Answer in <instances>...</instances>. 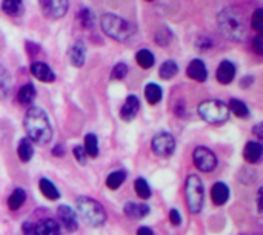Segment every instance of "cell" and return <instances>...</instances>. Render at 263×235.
I'll return each mask as SVG.
<instances>
[{
	"label": "cell",
	"mask_w": 263,
	"mask_h": 235,
	"mask_svg": "<svg viewBox=\"0 0 263 235\" xmlns=\"http://www.w3.org/2000/svg\"><path fill=\"white\" fill-rule=\"evenodd\" d=\"M23 126H25V131L28 134V139L34 143L46 145L52 139L51 123L48 120L46 112L42 108L31 106L25 114Z\"/></svg>",
	"instance_id": "obj_1"
},
{
	"label": "cell",
	"mask_w": 263,
	"mask_h": 235,
	"mask_svg": "<svg viewBox=\"0 0 263 235\" xmlns=\"http://www.w3.org/2000/svg\"><path fill=\"white\" fill-rule=\"evenodd\" d=\"M217 20H219V28L227 38L233 42H240L245 38L247 28H245L243 17L239 12H236L231 8H225L219 14Z\"/></svg>",
	"instance_id": "obj_2"
},
{
	"label": "cell",
	"mask_w": 263,
	"mask_h": 235,
	"mask_svg": "<svg viewBox=\"0 0 263 235\" xmlns=\"http://www.w3.org/2000/svg\"><path fill=\"white\" fill-rule=\"evenodd\" d=\"M100 25H102L103 32L117 42H128L136 34V26L131 22H128L116 14L102 15Z\"/></svg>",
	"instance_id": "obj_3"
},
{
	"label": "cell",
	"mask_w": 263,
	"mask_h": 235,
	"mask_svg": "<svg viewBox=\"0 0 263 235\" xmlns=\"http://www.w3.org/2000/svg\"><path fill=\"white\" fill-rule=\"evenodd\" d=\"M76 206H77V211L82 216V219L89 226L99 228V226L105 225L106 212L97 200L89 199V197H79L76 200Z\"/></svg>",
	"instance_id": "obj_4"
},
{
	"label": "cell",
	"mask_w": 263,
	"mask_h": 235,
	"mask_svg": "<svg viewBox=\"0 0 263 235\" xmlns=\"http://www.w3.org/2000/svg\"><path fill=\"white\" fill-rule=\"evenodd\" d=\"M199 115L211 125H220L228 120L230 109L220 100H206L199 105Z\"/></svg>",
	"instance_id": "obj_5"
},
{
	"label": "cell",
	"mask_w": 263,
	"mask_h": 235,
	"mask_svg": "<svg viewBox=\"0 0 263 235\" xmlns=\"http://www.w3.org/2000/svg\"><path fill=\"white\" fill-rule=\"evenodd\" d=\"M185 192H186L188 209L193 214L200 212L203 208V203H205V189H203V183L199 175H190L186 179Z\"/></svg>",
	"instance_id": "obj_6"
},
{
	"label": "cell",
	"mask_w": 263,
	"mask_h": 235,
	"mask_svg": "<svg viewBox=\"0 0 263 235\" xmlns=\"http://www.w3.org/2000/svg\"><path fill=\"white\" fill-rule=\"evenodd\" d=\"M151 148L154 151V154H157L159 157H170L174 152L176 148V140L170 132H159L153 137L151 140Z\"/></svg>",
	"instance_id": "obj_7"
},
{
	"label": "cell",
	"mask_w": 263,
	"mask_h": 235,
	"mask_svg": "<svg viewBox=\"0 0 263 235\" xmlns=\"http://www.w3.org/2000/svg\"><path fill=\"white\" fill-rule=\"evenodd\" d=\"M193 160H194L196 168L203 172H211L217 166V157L214 155V152H211L208 148H203V146H199L194 149Z\"/></svg>",
	"instance_id": "obj_8"
},
{
	"label": "cell",
	"mask_w": 263,
	"mask_h": 235,
	"mask_svg": "<svg viewBox=\"0 0 263 235\" xmlns=\"http://www.w3.org/2000/svg\"><path fill=\"white\" fill-rule=\"evenodd\" d=\"M40 9L42 12L48 17V18H62L66 11H68V0H39Z\"/></svg>",
	"instance_id": "obj_9"
},
{
	"label": "cell",
	"mask_w": 263,
	"mask_h": 235,
	"mask_svg": "<svg viewBox=\"0 0 263 235\" xmlns=\"http://www.w3.org/2000/svg\"><path fill=\"white\" fill-rule=\"evenodd\" d=\"M57 217L60 219V222H62V225H63V228H65L66 231L74 232V231L77 229V226H79L77 216H76V212H74L69 206L62 205V206L57 209Z\"/></svg>",
	"instance_id": "obj_10"
},
{
	"label": "cell",
	"mask_w": 263,
	"mask_h": 235,
	"mask_svg": "<svg viewBox=\"0 0 263 235\" xmlns=\"http://www.w3.org/2000/svg\"><path fill=\"white\" fill-rule=\"evenodd\" d=\"M31 74H32L37 80L45 82V83H51V82L55 80V74H54L52 69H51L46 63H43V62H35V63H32V65H31Z\"/></svg>",
	"instance_id": "obj_11"
},
{
	"label": "cell",
	"mask_w": 263,
	"mask_h": 235,
	"mask_svg": "<svg viewBox=\"0 0 263 235\" xmlns=\"http://www.w3.org/2000/svg\"><path fill=\"white\" fill-rule=\"evenodd\" d=\"M139 108H140L139 99H137L136 95H129V97L125 100V103H123V106H122V109H120V119L125 120V122H131V120L137 115Z\"/></svg>",
	"instance_id": "obj_12"
},
{
	"label": "cell",
	"mask_w": 263,
	"mask_h": 235,
	"mask_svg": "<svg viewBox=\"0 0 263 235\" xmlns=\"http://www.w3.org/2000/svg\"><path fill=\"white\" fill-rule=\"evenodd\" d=\"M186 74H188L190 79H193V80H196V82H205L206 77H208L206 66H205V63H203L202 60H199V58L193 60V62L188 65Z\"/></svg>",
	"instance_id": "obj_13"
},
{
	"label": "cell",
	"mask_w": 263,
	"mask_h": 235,
	"mask_svg": "<svg viewBox=\"0 0 263 235\" xmlns=\"http://www.w3.org/2000/svg\"><path fill=\"white\" fill-rule=\"evenodd\" d=\"M85 57H86V49H85L83 42L74 43L71 46L69 52H68V58H69L71 65L76 66V68H82L83 63H85Z\"/></svg>",
	"instance_id": "obj_14"
},
{
	"label": "cell",
	"mask_w": 263,
	"mask_h": 235,
	"mask_svg": "<svg viewBox=\"0 0 263 235\" xmlns=\"http://www.w3.org/2000/svg\"><path fill=\"white\" fill-rule=\"evenodd\" d=\"M234 77H236V66L231 62L223 60L217 68V80H219V83L228 85V83H231L234 80Z\"/></svg>",
	"instance_id": "obj_15"
},
{
	"label": "cell",
	"mask_w": 263,
	"mask_h": 235,
	"mask_svg": "<svg viewBox=\"0 0 263 235\" xmlns=\"http://www.w3.org/2000/svg\"><path fill=\"white\" fill-rule=\"evenodd\" d=\"M149 214V206L148 205H139V203H126L125 205V216L133 219V220H140Z\"/></svg>",
	"instance_id": "obj_16"
},
{
	"label": "cell",
	"mask_w": 263,
	"mask_h": 235,
	"mask_svg": "<svg viewBox=\"0 0 263 235\" xmlns=\"http://www.w3.org/2000/svg\"><path fill=\"white\" fill-rule=\"evenodd\" d=\"M211 199L217 206H223L230 199V189L225 183H216L211 188Z\"/></svg>",
	"instance_id": "obj_17"
},
{
	"label": "cell",
	"mask_w": 263,
	"mask_h": 235,
	"mask_svg": "<svg viewBox=\"0 0 263 235\" xmlns=\"http://www.w3.org/2000/svg\"><path fill=\"white\" fill-rule=\"evenodd\" d=\"M35 229L39 235H60V226L52 219H42L35 225Z\"/></svg>",
	"instance_id": "obj_18"
},
{
	"label": "cell",
	"mask_w": 263,
	"mask_h": 235,
	"mask_svg": "<svg viewBox=\"0 0 263 235\" xmlns=\"http://www.w3.org/2000/svg\"><path fill=\"white\" fill-rule=\"evenodd\" d=\"M243 157L250 163H257L262 157V145L257 142H248L243 151Z\"/></svg>",
	"instance_id": "obj_19"
},
{
	"label": "cell",
	"mask_w": 263,
	"mask_h": 235,
	"mask_svg": "<svg viewBox=\"0 0 263 235\" xmlns=\"http://www.w3.org/2000/svg\"><path fill=\"white\" fill-rule=\"evenodd\" d=\"M35 95H37L35 88H34L31 83H28V85H25V86L20 88V91H18V94H17V100H18V103L23 105V106H31V103L34 102Z\"/></svg>",
	"instance_id": "obj_20"
},
{
	"label": "cell",
	"mask_w": 263,
	"mask_h": 235,
	"mask_svg": "<svg viewBox=\"0 0 263 235\" xmlns=\"http://www.w3.org/2000/svg\"><path fill=\"white\" fill-rule=\"evenodd\" d=\"M32 154H34V148H32V142L26 137V139H22L18 142V146H17V155L22 162H29L32 159Z\"/></svg>",
	"instance_id": "obj_21"
},
{
	"label": "cell",
	"mask_w": 263,
	"mask_h": 235,
	"mask_svg": "<svg viewBox=\"0 0 263 235\" xmlns=\"http://www.w3.org/2000/svg\"><path fill=\"white\" fill-rule=\"evenodd\" d=\"M162 88L156 83H149L145 86V99L149 105H157L162 100Z\"/></svg>",
	"instance_id": "obj_22"
},
{
	"label": "cell",
	"mask_w": 263,
	"mask_h": 235,
	"mask_svg": "<svg viewBox=\"0 0 263 235\" xmlns=\"http://www.w3.org/2000/svg\"><path fill=\"white\" fill-rule=\"evenodd\" d=\"M2 9L11 15V17H17L23 12V0H3L2 2Z\"/></svg>",
	"instance_id": "obj_23"
},
{
	"label": "cell",
	"mask_w": 263,
	"mask_h": 235,
	"mask_svg": "<svg viewBox=\"0 0 263 235\" xmlns=\"http://www.w3.org/2000/svg\"><path fill=\"white\" fill-rule=\"evenodd\" d=\"M11 88H12V80H11V75L9 72L0 65V99H5L9 95L11 92Z\"/></svg>",
	"instance_id": "obj_24"
},
{
	"label": "cell",
	"mask_w": 263,
	"mask_h": 235,
	"mask_svg": "<svg viewBox=\"0 0 263 235\" xmlns=\"http://www.w3.org/2000/svg\"><path fill=\"white\" fill-rule=\"evenodd\" d=\"M39 188H40V192L48 199V200H57L60 197L57 188L48 180V179H42L40 183H39Z\"/></svg>",
	"instance_id": "obj_25"
},
{
	"label": "cell",
	"mask_w": 263,
	"mask_h": 235,
	"mask_svg": "<svg viewBox=\"0 0 263 235\" xmlns=\"http://www.w3.org/2000/svg\"><path fill=\"white\" fill-rule=\"evenodd\" d=\"M136 60H137L139 66H142V68H145V69L153 68V66H154V62H156L154 55H153L151 51H148V49H140V51L136 54Z\"/></svg>",
	"instance_id": "obj_26"
},
{
	"label": "cell",
	"mask_w": 263,
	"mask_h": 235,
	"mask_svg": "<svg viewBox=\"0 0 263 235\" xmlns=\"http://www.w3.org/2000/svg\"><path fill=\"white\" fill-rule=\"evenodd\" d=\"M125 180H126V172H125V171H116V172H112V174L108 175V179H106V186H108L109 189L116 191V189H119V188L123 185Z\"/></svg>",
	"instance_id": "obj_27"
},
{
	"label": "cell",
	"mask_w": 263,
	"mask_h": 235,
	"mask_svg": "<svg viewBox=\"0 0 263 235\" xmlns=\"http://www.w3.org/2000/svg\"><path fill=\"white\" fill-rule=\"evenodd\" d=\"M25 200H26V192L23 189H14V192L8 199V206L11 211H15L25 203Z\"/></svg>",
	"instance_id": "obj_28"
},
{
	"label": "cell",
	"mask_w": 263,
	"mask_h": 235,
	"mask_svg": "<svg viewBox=\"0 0 263 235\" xmlns=\"http://www.w3.org/2000/svg\"><path fill=\"white\" fill-rule=\"evenodd\" d=\"M177 71H179V66L176 65V62L166 60V62L162 63V66L159 69V74H160V77L163 80H170V79H173L177 74Z\"/></svg>",
	"instance_id": "obj_29"
},
{
	"label": "cell",
	"mask_w": 263,
	"mask_h": 235,
	"mask_svg": "<svg viewBox=\"0 0 263 235\" xmlns=\"http://www.w3.org/2000/svg\"><path fill=\"white\" fill-rule=\"evenodd\" d=\"M86 155L89 157H97L99 155V142H97V137L94 134H88L85 137V146H83Z\"/></svg>",
	"instance_id": "obj_30"
},
{
	"label": "cell",
	"mask_w": 263,
	"mask_h": 235,
	"mask_svg": "<svg viewBox=\"0 0 263 235\" xmlns=\"http://www.w3.org/2000/svg\"><path fill=\"white\" fill-rule=\"evenodd\" d=\"M228 109H230V111H233V112H234L237 117H240V119H247V117H250V109H248V106H247L243 102H240V100L233 99V100L230 102Z\"/></svg>",
	"instance_id": "obj_31"
},
{
	"label": "cell",
	"mask_w": 263,
	"mask_h": 235,
	"mask_svg": "<svg viewBox=\"0 0 263 235\" xmlns=\"http://www.w3.org/2000/svg\"><path fill=\"white\" fill-rule=\"evenodd\" d=\"M77 17H79V22H80V25H82L83 28L89 29V28L94 26V12H92L89 8L80 9V12L77 14Z\"/></svg>",
	"instance_id": "obj_32"
},
{
	"label": "cell",
	"mask_w": 263,
	"mask_h": 235,
	"mask_svg": "<svg viewBox=\"0 0 263 235\" xmlns=\"http://www.w3.org/2000/svg\"><path fill=\"white\" fill-rule=\"evenodd\" d=\"M134 189L140 199H149L151 197V189H149V185L146 183L145 179H137L134 183Z\"/></svg>",
	"instance_id": "obj_33"
},
{
	"label": "cell",
	"mask_w": 263,
	"mask_h": 235,
	"mask_svg": "<svg viewBox=\"0 0 263 235\" xmlns=\"http://www.w3.org/2000/svg\"><path fill=\"white\" fill-rule=\"evenodd\" d=\"M154 38H156V43L159 46H168L171 43V40H173V34H171V31L168 28H162V29L157 31Z\"/></svg>",
	"instance_id": "obj_34"
},
{
	"label": "cell",
	"mask_w": 263,
	"mask_h": 235,
	"mask_svg": "<svg viewBox=\"0 0 263 235\" xmlns=\"http://www.w3.org/2000/svg\"><path fill=\"white\" fill-rule=\"evenodd\" d=\"M128 74V66L125 63H117L114 68H112V72H111V79L112 80H122L125 79Z\"/></svg>",
	"instance_id": "obj_35"
},
{
	"label": "cell",
	"mask_w": 263,
	"mask_h": 235,
	"mask_svg": "<svg viewBox=\"0 0 263 235\" xmlns=\"http://www.w3.org/2000/svg\"><path fill=\"white\" fill-rule=\"evenodd\" d=\"M253 28H254L259 34H262L263 32V11L260 8L253 14Z\"/></svg>",
	"instance_id": "obj_36"
},
{
	"label": "cell",
	"mask_w": 263,
	"mask_h": 235,
	"mask_svg": "<svg viewBox=\"0 0 263 235\" xmlns=\"http://www.w3.org/2000/svg\"><path fill=\"white\" fill-rule=\"evenodd\" d=\"M72 152H74L76 160H77L80 165H85V163H86V152H85L83 146H76Z\"/></svg>",
	"instance_id": "obj_37"
},
{
	"label": "cell",
	"mask_w": 263,
	"mask_h": 235,
	"mask_svg": "<svg viewBox=\"0 0 263 235\" xmlns=\"http://www.w3.org/2000/svg\"><path fill=\"white\" fill-rule=\"evenodd\" d=\"M22 231H23V235H39L37 234V229H35V225H34V223H31V222L23 223Z\"/></svg>",
	"instance_id": "obj_38"
},
{
	"label": "cell",
	"mask_w": 263,
	"mask_h": 235,
	"mask_svg": "<svg viewBox=\"0 0 263 235\" xmlns=\"http://www.w3.org/2000/svg\"><path fill=\"white\" fill-rule=\"evenodd\" d=\"M170 222L174 225V226H179L182 223V217H180V212L177 209H171L170 211Z\"/></svg>",
	"instance_id": "obj_39"
},
{
	"label": "cell",
	"mask_w": 263,
	"mask_h": 235,
	"mask_svg": "<svg viewBox=\"0 0 263 235\" xmlns=\"http://www.w3.org/2000/svg\"><path fill=\"white\" fill-rule=\"evenodd\" d=\"M253 46H254V49L257 51V54H262L263 52V37L262 34H259L256 38H254V42H253Z\"/></svg>",
	"instance_id": "obj_40"
},
{
	"label": "cell",
	"mask_w": 263,
	"mask_h": 235,
	"mask_svg": "<svg viewBox=\"0 0 263 235\" xmlns=\"http://www.w3.org/2000/svg\"><path fill=\"white\" fill-rule=\"evenodd\" d=\"M52 154H54L55 157H62V155H63V146H62V145H55V148L52 149Z\"/></svg>",
	"instance_id": "obj_41"
},
{
	"label": "cell",
	"mask_w": 263,
	"mask_h": 235,
	"mask_svg": "<svg viewBox=\"0 0 263 235\" xmlns=\"http://www.w3.org/2000/svg\"><path fill=\"white\" fill-rule=\"evenodd\" d=\"M137 235H153V231L149 229V228H139V231H137Z\"/></svg>",
	"instance_id": "obj_42"
},
{
	"label": "cell",
	"mask_w": 263,
	"mask_h": 235,
	"mask_svg": "<svg viewBox=\"0 0 263 235\" xmlns=\"http://www.w3.org/2000/svg\"><path fill=\"white\" fill-rule=\"evenodd\" d=\"M254 134L262 140V125H257V126L254 128Z\"/></svg>",
	"instance_id": "obj_43"
},
{
	"label": "cell",
	"mask_w": 263,
	"mask_h": 235,
	"mask_svg": "<svg viewBox=\"0 0 263 235\" xmlns=\"http://www.w3.org/2000/svg\"><path fill=\"white\" fill-rule=\"evenodd\" d=\"M253 80H254L253 77H248V79H243V80H242V86H243V88H247V86L250 85L248 82H253Z\"/></svg>",
	"instance_id": "obj_44"
},
{
	"label": "cell",
	"mask_w": 263,
	"mask_h": 235,
	"mask_svg": "<svg viewBox=\"0 0 263 235\" xmlns=\"http://www.w3.org/2000/svg\"><path fill=\"white\" fill-rule=\"evenodd\" d=\"M257 203H259V211H262V189L259 191V197H257Z\"/></svg>",
	"instance_id": "obj_45"
},
{
	"label": "cell",
	"mask_w": 263,
	"mask_h": 235,
	"mask_svg": "<svg viewBox=\"0 0 263 235\" xmlns=\"http://www.w3.org/2000/svg\"><path fill=\"white\" fill-rule=\"evenodd\" d=\"M146 2H154V0H146Z\"/></svg>",
	"instance_id": "obj_46"
}]
</instances>
